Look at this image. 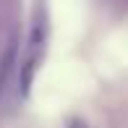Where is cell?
Returning a JSON list of instances; mask_svg holds the SVG:
<instances>
[{
    "mask_svg": "<svg viewBox=\"0 0 128 128\" xmlns=\"http://www.w3.org/2000/svg\"><path fill=\"white\" fill-rule=\"evenodd\" d=\"M68 128H89L84 123V120H78V118H73V120H68Z\"/></svg>",
    "mask_w": 128,
    "mask_h": 128,
    "instance_id": "7a4b0ae2",
    "label": "cell"
},
{
    "mask_svg": "<svg viewBox=\"0 0 128 128\" xmlns=\"http://www.w3.org/2000/svg\"><path fill=\"white\" fill-rule=\"evenodd\" d=\"M16 63H18V39L10 37L8 44H5V50H3V55H0V94L8 89V81L13 76Z\"/></svg>",
    "mask_w": 128,
    "mask_h": 128,
    "instance_id": "6da1fadb",
    "label": "cell"
}]
</instances>
